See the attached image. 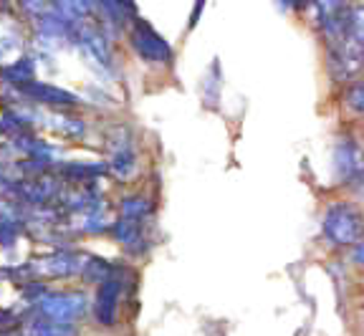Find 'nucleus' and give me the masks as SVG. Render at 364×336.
Returning a JSON list of instances; mask_svg holds the SVG:
<instances>
[{"label":"nucleus","mask_w":364,"mask_h":336,"mask_svg":"<svg viewBox=\"0 0 364 336\" xmlns=\"http://www.w3.org/2000/svg\"><path fill=\"white\" fill-rule=\"evenodd\" d=\"M89 253H79L68 245H58L56 251L46 253V256H33L21 266V281H66L79 278L84 271V263Z\"/></svg>","instance_id":"1"},{"label":"nucleus","mask_w":364,"mask_h":336,"mask_svg":"<svg viewBox=\"0 0 364 336\" xmlns=\"http://www.w3.org/2000/svg\"><path fill=\"white\" fill-rule=\"evenodd\" d=\"M321 235L334 248H354L364 240V215L352 202H331L321 220Z\"/></svg>","instance_id":"2"},{"label":"nucleus","mask_w":364,"mask_h":336,"mask_svg":"<svg viewBox=\"0 0 364 336\" xmlns=\"http://www.w3.org/2000/svg\"><path fill=\"white\" fill-rule=\"evenodd\" d=\"M74 46L81 51L84 61L89 63L91 69L97 74L112 79L114 74V51H112V40H109V33L97 18L91 21H84V23L76 26V38Z\"/></svg>","instance_id":"3"},{"label":"nucleus","mask_w":364,"mask_h":336,"mask_svg":"<svg viewBox=\"0 0 364 336\" xmlns=\"http://www.w3.org/2000/svg\"><path fill=\"white\" fill-rule=\"evenodd\" d=\"M139 154H136L134 131L127 124H117L107 134V167L109 175L119 183H129L136 175Z\"/></svg>","instance_id":"4"},{"label":"nucleus","mask_w":364,"mask_h":336,"mask_svg":"<svg viewBox=\"0 0 364 336\" xmlns=\"http://www.w3.org/2000/svg\"><path fill=\"white\" fill-rule=\"evenodd\" d=\"M91 301L84 291H48L31 311L41 313L43 319H51L56 324H79L89 316Z\"/></svg>","instance_id":"5"},{"label":"nucleus","mask_w":364,"mask_h":336,"mask_svg":"<svg viewBox=\"0 0 364 336\" xmlns=\"http://www.w3.org/2000/svg\"><path fill=\"white\" fill-rule=\"evenodd\" d=\"M127 271L124 268H117V273L109 276L104 283L97 286V293L91 298V316L99 326H117L119 324V311L122 301H124L127 293Z\"/></svg>","instance_id":"6"},{"label":"nucleus","mask_w":364,"mask_h":336,"mask_svg":"<svg viewBox=\"0 0 364 336\" xmlns=\"http://www.w3.org/2000/svg\"><path fill=\"white\" fill-rule=\"evenodd\" d=\"M331 167H334V180L347 190L364 188V149L357 139L339 137L331 149Z\"/></svg>","instance_id":"7"},{"label":"nucleus","mask_w":364,"mask_h":336,"mask_svg":"<svg viewBox=\"0 0 364 336\" xmlns=\"http://www.w3.org/2000/svg\"><path fill=\"white\" fill-rule=\"evenodd\" d=\"M127 33H129L132 51L142 58L144 63H152V66H170V63L175 61V51H172L170 40H167L165 36H159L144 18H136Z\"/></svg>","instance_id":"8"},{"label":"nucleus","mask_w":364,"mask_h":336,"mask_svg":"<svg viewBox=\"0 0 364 336\" xmlns=\"http://www.w3.org/2000/svg\"><path fill=\"white\" fill-rule=\"evenodd\" d=\"M109 235L114 238V243L119 245L127 256H144L149 251V235H147V222H136L129 217L117 215L112 222Z\"/></svg>","instance_id":"9"},{"label":"nucleus","mask_w":364,"mask_h":336,"mask_svg":"<svg viewBox=\"0 0 364 336\" xmlns=\"http://www.w3.org/2000/svg\"><path fill=\"white\" fill-rule=\"evenodd\" d=\"M97 21L107 28V33H124L139 18L134 0H94Z\"/></svg>","instance_id":"10"},{"label":"nucleus","mask_w":364,"mask_h":336,"mask_svg":"<svg viewBox=\"0 0 364 336\" xmlns=\"http://www.w3.org/2000/svg\"><path fill=\"white\" fill-rule=\"evenodd\" d=\"M21 94L28 99V102L43 104V107H51V109H74L81 104L79 94L68 92V89H61V86L46 84V81H38V79L21 86Z\"/></svg>","instance_id":"11"},{"label":"nucleus","mask_w":364,"mask_h":336,"mask_svg":"<svg viewBox=\"0 0 364 336\" xmlns=\"http://www.w3.org/2000/svg\"><path fill=\"white\" fill-rule=\"evenodd\" d=\"M26 48V36H23V26L13 11L0 6V66L18 61Z\"/></svg>","instance_id":"12"},{"label":"nucleus","mask_w":364,"mask_h":336,"mask_svg":"<svg viewBox=\"0 0 364 336\" xmlns=\"http://www.w3.org/2000/svg\"><path fill=\"white\" fill-rule=\"evenodd\" d=\"M53 172L68 185H91L107 177L109 167L107 162H58Z\"/></svg>","instance_id":"13"},{"label":"nucleus","mask_w":364,"mask_h":336,"mask_svg":"<svg viewBox=\"0 0 364 336\" xmlns=\"http://www.w3.org/2000/svg\"><path fill=\"white\" fill-rule=\"evenodd\" d=\"M21 336H79V329L74 324H56L51 319H43L41 313L28 308L21 324Z\"/></svg>","instance_id":"14"},{"label":"nucleus","mask_w":364,"mask_h":336,"mask_svg":"<svg viewBox=\"0 0 364 336\" xmlns=\"http://www.w3.org/2000/svg\"><path fill=\"white\" fill-rule=\"evenodd\" d=\"M36 79V58L28 56V53H23L18 61L8 63V66H0V81L6 86H26L28 81Z\"/></svg>","instance_id":"15"},{"label":"nucleus","mask_w":364,"mask_h":336,"mask_svg":"<svg viewBox=\"0 0 364 336\" xmlns=\"http://www.w3.org/2000/svg\"><path fill=\"white\" fill-rule=\"evenodd\" d=\"M117 215L122 217H129V220H136V222H149L154 215V202L147 197V195H124L119 200V212Z\"/></svg>","instance_id":"16"},{"label":"nucleus","mask_w":364,"mask_h":336,"mask_svg":"<svg viewBox=\"0 0 364 336\" xmlns=\"http://www.w3.org/2000/svg\"><path fill=\"white\" fill-rule=\"evenodd\" d=\"M117 268H119V263H112V261H107V258L91 256L89 253V256H86V263H84V271H81V278L91 286H99V283H104L109 276L117 273Z\"/></svg>","instance_id":"17"},{"label":"nucleus","mask_w":364,"mask_h":336,"mask_svg":"<svg viewBox=\"0 0 364 336\" xmlns=\"http://www.w3.org/2000/svg\"><path fill=\"white\" fill-rule=\"evenodd\" d=\"M220 86H223V74H220V61H213L208 74H205L203 84H200V94H203V104L208 109H218L220 102Z\"/></svg>","instance_id":"18"},{"label":"nucleus","mask_w":364,"mask_h":336,"mask_svg":"<svg viewBox=\"0 0 364 336\" xmlns=\"http://www.w3.org/2000/svg\"><path fill=\"white\" fill-rule=\"evenodd\" d=\"M26 212L23 215H0V248H13L26 235Z\"/></svg>","instance_id":"19"},{"label":"nucleus","mask_w":364,"mask_h":336,"mask_svg":"<svg viewBox=\"0 0 364 336\" xmlns=\"http://www.w3.org/2000/svg\"><path fill=\"white\" fill-rule=\"evenodd\" d=\"M344 23H347V31L354 36L359 46L364 48V6H347V13H344Z\"/></svg>","instance_id":"20"},{"label":"nucleus","mask_w":364,"mask_h":336,"mask_svg":"<svg viewBox=\"0 0 364 336\" xmlns=\"http://www.w3.org/2000/svg\"><path fill=\"white\" fill-rule=\"evenodd\" d=\"M344 107L354 116H364V81H352L344 89Z\"/></svg>","instance_id":"21"},{"label":"nucleus","mask_w":364,"mask_h":336,"mask_svg":"<svg viewBox=\"0 0 364 336\" xmlns=\"http://www.w3.org/2000/svg\"><path fill=\"white\" fill-rule=\"evenodd\" d=\"M16 6L21 8L31 21H38V18H43V16H48V13L56 11L53 0H16Z\"/></svg>","instance_id":"22"},{"label":"nucleus","mask_w":364,"mask_h":336,"mask_svg":"<svg viewBox=\"0 0 364 336\" xmlns=\"http://www.w3.org/2000/svg\"><path fill=\"white\" fill-rule=\"evenodd\" d=\"M205 3H208V0H195V6H193V16H190L188 28H195V26H198L200 16H203V11H205Z\"/></svg>","instance_id":"23"},{"label":"nucleus","mask_w":364,"mask_h":336,"mask_svg":"<svg viewBox=\"0 0 364 336\" xmlns=\"http://www.w3.org/2000/svg\"><path fill=\"white\" fill-rule=\"evenodd\" d=\"M352 261L357 263V266H362V268H364V240H362V243H357V245L352 248Z\"/></svg>","instance_id":"24"},{"label":"nucleus","mask_w":364,"mask_h":336,"mask_svg":"<svg viewBox=\"0 0 364 336\" xmlns=\"http://www.w3.org/2000/svg\"><path fill=\"white\" fill-rule=\"evenodd\" d=\"M284 8H306L309 0H279Z\"/></svg>","instance_id":"25"},{"label":"nucleus","mask_w":364,"mask_h":336,"mask_svg":"<svg viewBox=\"0 0 364 336\" xmlns=\"http://www.w3.org/2000/svg\"><path fill=\"white\" fill-rule=\"evenodd\" d=\"M3 3H6V0H0V6H3Z\"/></svg>","instance_id":"26"}]
</instances>
